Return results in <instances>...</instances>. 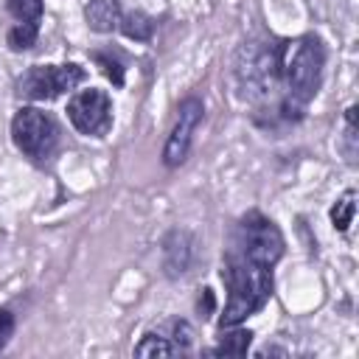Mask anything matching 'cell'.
<instances>
[{"instance_id":"6da1fadb","label":"cell","mask_w":359,"mask_h":359,"mask_svg":"<svg viewBox=\"0 0 359 359\" xmlns=\"http://www.w3.org/2000/svg\"><path fill=\"white\" fill-rule=\"evenodd\" d=\"M222 280L227 286V303L219 317V328L244 323L250 314L261 311L272 294V269L250 261L247 255L227 247L222 264Z\"/></svg>"},{"instance_id":"7a4b0ae2","label":"cell","mask_w":359,"mask_h":359,"mask_svg":"<svg viewBox=\"0 0 359 359\" xmlns=\"http://www.w3.org/2000/svg\"><path fill=\"white\" fill-rule=\"evenodd\" d=\"M236 87L238 95L261 109L272 107L280 95V45L244 42L236 53Z\"/></svg>"},{"instance_id":"3957f363","label":"cell","mask_w":359,"mask_h":359,"mask_svg":"<svg viewBox=\"0 0 359 359\" xmlns=\"http://www.w3.org/2000/svg\"><path fill=\"white\" fill-rule=\"evenodd\" d=\"M325 67V48L314 34L297 36L294 42L280 45V87L283 95L306 109V104L317 95Z\"/></svg>"},{"instance_id":"277c9868","label":"cell","mask_w":359,"mask_h":359,"mask_svg":"<svg viewBox=\"0 0 359 359\" xmlns=\"http://www.w3.org/2000/svg\"><path fill=\"white\" fill-rule=\"evenodd\" d=\"M283 236L278 230V224L272 219H266L258 210H250L238 219L233 238H230V250L247 255L250 261L261 264V266H275L283 255Z\"/></svg>"},{"instance_id":"5b68a950","label":"cell","mask_w":359,"mask_h":359,"mask_svg":"<svg viewBox=\"0 0 359 359\" xmlns=\"http://www.w3.org/2000/svg\"><path fill=\"white\" fill-rule=\"evenodd\" d=\"M11 140L28 160L45 163L59 143V126L48 112L36 107H22L11 121Z\"/></svg>"},{"instance_id":"8992f818","label":"cell","mask_w":359,"mask_h":359,"mask_svg":"<svg viewBox=\"0 0 359 359\" xmlns=\"http://www.w3.org/2000/svg\"><path fill=\"white\" fill-rule=\"evenodd\" d=\"M87 79V70L76 62L67 65H34L17 79V95L28 101H50L67 90H76Z\"/></svg>"},{"instance_id":"52a82bcc","label":"cell","mask_w":359,"mask_h":359,"mask_svg":"<svg viewBox=\"0 0 359 359\" xmlns=\"http://www.w3.org/2000/svg\"><path fill=\"white\" fill-rule=\"evenodd\" d=\"M67 118L76 132L87 137H104L112 126V101L104 90H79L67 101Z\"/></svg>"},{"instance_id":"ba28073f","label":"cell","mask_w":359,"mask_h":359,"mask_svg":"<svg viewBox=\"0 0 359 359\" xmlns=\"http://www.w3.org/2000/svg\"><path fill=\"white\" fill-rule=\"evenodd\" d=\"M202 115H205V107H202V101L196 95H188L180 104L177 121H174V126H171V132L165 137V146H163V163L168 168L185 163L188 149H191V140H194V132L202 123Z\"/></svg>"},{"instance_id":"9c48e42d","label":"cell","mask_w":359,"mask_h":359,"mask_svg":"<svg viewBox=\"0 0 359 359\" xmlns=\"http://www.w3.org/2000/svg\"><path fill=\"white\" fill-rule=\"evenodd\" d=\"M163 252H165V261H163L165 275H168V278H180V275H185L188 266H191V258H194V238H191L185 230H174V233L165 238Z\"/></svg>"},{"instance_id":"30bf717a","label":"cell","mask_w":359,"mask_h":359,"mask_svg":"<svg viewBox=\"0 0 359 359\" xmlns=\"http://www.w3.org/2000/svg\"><path fill=\"white\" fill-rule=\"evenodd\" d=\"M121 3L118 0H87L84 3V20L93 31L109 34L121 25Z\"/></svg>"},{"instance_id":"8fae6325","label":"cell","mask_w":359,"mask_h":359,"mask_svg":"<svg viewBox=\"0 0 359 359\" xmlns=\"http://www.w3.org/2000/svg\"><path fill=\"white\" fill-rule=\"evenodd\" d=\"M250 342H252V331L230 325V328H222L219 345L210 353L213 356H244L250 351Z\"/></svg>"},{"instance_id":"7c38bea8","label":"cell","mask_w":359,"mask_h":359,"mask_svg":"<svg viewBox=\"0 0 359 359\" xmlns=\"http://www.w3.org/2000/svg\"><path fill=\"white\" fill-rule=\"evenodd\" d=\"M118 28L123 31V36H129V39H135V42H149L151 34H154V22H151V17L143 14V11H129V14H123Z\"/></svg>"},{"instance_id":"4fadbf2b","label":"cell","mask_w":359,"mask_h":359,"mask_svg":"<svg viewBox=\"0 0 359 359\" xmlns=\"http://www.w3.org/2000/svg\"><path fill=\"white\" fill-rule=\"evenodd\" d=\"M353 213H356V191L351 188V191H345V194L334 202V208H331V224H334L339 233H345V230L351 227V222H353Z\"/></svg>"},{"instance_id":"5bb4252c","label":"cell","mask_w":359,"mask_h":359,"mask_svg":"<svg viewBox=\"0 0 359 359\" xmlns=\"http://www.w3.org/2000/svg\"><path fill=\"white\" fill-rule=\"evenodd\" d=\"M36 36H39V25H34V22H17V25L8 28L6 42H8L11 50H28V48L36 45Z\"/></svg>"},{"instance_id":"9a60e30c","label":"cell","mask_w":359,"mask_h":359,"mask_svg":"<svg viewBox=\"0 0 359 359\" xmlns=\"http://www.w3.org/2000/svg\"><path fill=\"white\" fill-rule=\"evenodd\" d=\"M90 59L101 67V73H104L115 87H121V84H123V62H121V56H118V53H112V50H93V53H90Z\"/></svg>"},{"instance_id":"2e32d148","label":"cell","mask_w":359,"mask_h":359,"mask_svg":"<svg viewBox=\"0 0 359 359\" xmlns=\"http://www.w3.org/2000/svg\"><path fill=\"white\" fill-rule=\"evenodd\" d=\"M6 8L17 22H34V25H39L45 11L42 0H6Z\"/></svg>"},{"instance_id":"e0dca14e","label":"cell","mask_w":359,"mask_h":359,"mask_svg":"<svg viewBox=\"0 0 359 359\" xmlns=\"http://www.w3.org/2000/svg\"><path fill=\"white\" fill-rule=\"evenodd\" d=\"M135 353L137 356H171V353H177V348H174V342H168L160 334H146L143 342L135 348Z\"/></svg>"},{"instance_id":"ac0fdd59","label":"cell","mask_w":359,"mask_h":359,"mask_svg":"<svg viewBox=\"0 0 359 359\" xmlns=\"http://www.w3.org/2000/svg\"><path fill=\"white\" fill-rule=\"evenodd\" d=\"M345 154H348V163L353 165L356 163V107H348L345 112Z\"/></svg>"},{"instance_id":"d6986e66","label":"cell","mask_w":359,"mask_h":359,"mask_svg":"<svg viewBox=\"0 0 359 359\" xmlns=\"http://www.w3.org/2000/svg\"><path fill=\"white\" fill-rule=\"evenodd\" d=\"M171 334H174V348H177V351H180V348H188L191 339H194V331H191V325H188L185 320H174V323H171Z\"/></svg>"},{"instance_id":"ffe728a7","label":"cell","mask_w":359,"mask_h":359,"mask_svg":"<svg viewBox=\"0 0 359 359\" xmlns=\"http://www.w3.org/2000/svg\"><path fill=\"white\" fill-rule=\"evenodd\" d=\"M11 334H14V314L8 309H0V351L8 345Z\"/></svg>"},{"instance_id":"44dd1931","label":"cell","mask_w":359,"mask_h":359,"mask_svg":"<svg viewBox=\"0 0 359 359\" xmlns=\"http://www.w3.org/2000/svg\"><path fill=\"white\" fill-rule=\"evenodd\" d=\"M213 306H216V297H213V289H202V294H199V300H196V309H199V314L202 317H210L213 314Z\"/></svg>"},{"instance_id":"7402d4cb","label":"cell","mask_w":359,"mask_h":359,"mask_svg":"<svg viewBox=\"0 0 359 359\" xmlns=\"http://www.w3.org/2000/svg\"><path fill=\"white\" fill-rule=\"evenodd\" d=\"M269 353H278V356H283L286 351H283V348H264V351H258V356H269Z\"/></svg>"}]
</instances>
